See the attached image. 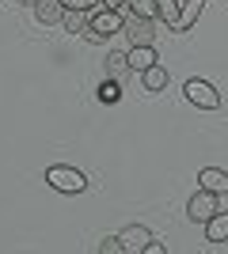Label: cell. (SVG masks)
<instances>
[{
    "mask_svg": "<svg viewBox=\"0 0 228 254\" xmlns=\"http://www.w3.org/2000/svg\"><path fill=\"white\" fill-rule=\"evenodd\" d=\"M46 182L54 186L57 193H84L87 179H84V171H76V167H65V163H57V167L46 171Z\"/></svg>",
    "mask_w": 228,
    "mask_h": 254,
    "instance_id": "1",
    "label": "cell"
},
{
    "mask_svg": "<svg viewBox=\"0 0 228 254\" xmlns=\"http://www.w3.org/2000/svg\"><path fill=\"white\" fill-rule=\"evenodd\" d=\"M183 95H186V103L198 106V110H217L221 106V91L209 84V80H186Z\"/></svg>",
    "mask_w": 228,
    "mask_h": 254,
    "instance_id": "2",
    "label": "cell"
},
{
    "mask_svg": "<svg viewBox=\"0 0 228 254\" xmlns=\"http://www.w3.org/2000/svg\"><path fill=\"white\" fill-rule=\"evenodd\" d=\"M122 15H118V8H103V4H99L95 11H91V23H87V27H91V31L99 34V38H110V34H122Z\"/></svg>",
    "mask_w": 228,
    "mask_h": 254,
    "instance_id": "3",
    "label": "cell"
},
{
    "mask_svg": "<svg viewBox=\"0 0 228 254\" xmlns=\"http://www.w3.org/2000/svg\"><path fill=\"white\" fill-rule=\"evenodd\" d=\"M213 212H217V193H209V190H202V186H198V193L186 201V216H190L194 224H206Z\"/></svg>",
    "mask_w": 228,
    "mask_h": 254,
    "instance_id": "4",
    "label": "cell"
},
{
    "mask_svg": "<svg viewBox=\"0 0 228 254\" xmlns=\"http://www.w3.org/2000/svg\"><path fill=\"white\" fill-rule=\"evenodd\" d=\"M122 34H130V46H152V38H156L152 19H141V15H130L122 23Z\"/></svg>",
    "mask_w": 228,
    "mask_h": 254,
    "instance_id": "5",
    "label": "cell"
},
{
    "mask_svg": "<svg viewBox=\"0 0 228 254\" xmlns=\"http://www.w3.org/2000/svg\"><path fill=\"white\" fill-rule=\"evenodd\" d=\"M202 8H206V0H183V8H179V19H175L167 31H175V34L190 31V27L198 23V15H202Z\"/></svg>",
    "mask_w": 228,
    "mask_h": 254,
    "instance_id": "6",
    "label": "cell"
},
{
    "mask_svg": "<svg viewBox=\"0 0 228 254\" xmlns=\"http://www.w3.org/2000/svg\"><path fill=\"white\" fill-rule=\"evenodd\" d=\"M198 186L209 193H228V171L221 167H202L198 171Z\"/></svg>",
    "mask_w": 228,
    "mask_h": 254,
    "instance_id": "7",
    "label": "cell"
},
{
    "mask_svg": "<svg viewBox=\"0 0 228 254\" xmlns=\"http://www.w3.org/2000/svg\"><path fill=\"white\" fill-rule=\"evenodd\" d=\"M118 239H122V247H126L130 254H137V251H145V247H149L152 232L145 228V224H130V228H126V232L118 235Z\"/></svg>",
    "mask_w": 228,
    "mask_h": 254,
    "instance_id": "8",
    "label": "cell"
},
{
    "mask_svg": "<svg viewBox=\"0 0 228 254\" xmlns=\"http://www.w3.org/2000/svg\"><path fill=\"white\" fill-rule=\"evenodd\" d=\"M126 57H130V72H137V76L156 64V50H152V46H130Z\"/></svg>",
    "mask_w": 228,
    "mask_h": 254,
    "instance_id": "9",
    "label": "cell"
},
{
    "mask_svg": "<svg viewBox=\"0 0 228 254\" xmlns=\"http://www.w3.org/2000/svg\"><path fill=\"white\" fill-rule=\"evenodd\" d=\"M206 243H228V212H213L206 220Z\"/></svg>",
    "mask_w": 228,
    "mask_h": 254,
    "instance_id": "10",
    "label": "cell"
},
{
    "mask_svg": "<svg viewBox=\"0 0 228 254\" xmlns=\"http://www.w3.org/2000/svg\"><path fill=\"white\" fill-rule=\"evenodd\" d=\"M141 84H145V91H149V95L163 91V87H167V68H163V64H152V68H145V72H141Z\"/></svg>",
    "mask_w": 228,
    "mask_h": 254,
    "instance_id": "11",
    "label": "cell"
},
{
    "mask_svg": "<svg viewBox=\"0 0 228 254\" xmlns=\"http://www.w3.org/2000/svg\"><path fill=\"white\" fill-rule=\"evenodd\" d=\"M34 15L38 23H61L65 8H61V0H34Z\"/></svg>",
    "mask_w": 228,
    "mask_h": 254,
    "instance_id": "12",
    "label": "cell"
},
{
    "mask_svg": "<svg viewBox=\"0 0 228 254\" xmlns=\"http://www.w3.org/2000/svg\"><path fill=\"white\" fill-rule=\"evenodd\" d=\"M87 23H91V11H65V15H61V27H65L69 34H84Z\"/></svg>",
    "mask_w": 228,
    "mask_h": 254,
    "instance_id": "13",
    "label": "cell"
},
{
    "mask_svg": "<svg viewBox=\"0 0 228 254\" xmlns=\"http://www.w3.org/2000/svg\"><path fill=\"white\" fill-rule=\"evenodd\" d=\"M130 4L133 15H141V19H160V0H126Z\"/></svg>",
    "mask_w": 228,
    "mask_h": 254,
    "instance_id": "14",
    "label": "cell"
},
{
    "mask_svg": "<svg viewBox=\"0 0 228 254\" xmlns=\"http://www.w3.org/2000/svg\"><path fill=\"white\" fill-rule=\"evenodd\" d=\"M107 72H110V80H122V76L130 72V57H126V53H107Z\"/></svg>",
    "mask_w": 228,
    "mask_h": 254,
    "instance_id": "15",
    "label": "cell"
},
{
    "mask_svg": "<svg viewBox=\"0 0 228 254\" xmlns=\"http://www.w3.org/2000/svg\"><path fill=\"white\" fill-rule=\"evenodd\" d=\"M95 95H99V103H110V106H114V103H118V99H122V84H118V80H110V76H107V80L99 84V91H95Z\"/></svg>",
    "mask_w": 228,
    "mask_h": 254,
    "instance_id": "16",
    "label": "cell"
},
{
    "mask_svg": "<svg viewBox=\"0 0 228 254\" xmlns=\"http://www.w3.org/2000/svg\"><path fill=\"white\" fill-rule=\"evenodd\" d=\"M61 8L65 11H95L99 0H61Z\"/></svg>",
    "mask_w": 228,
    "mask_h": 254,
    "instance_id": "17",
    "label": "cell"
},
{
    "mask_svg": "<svg viewBox=\"0 0 228 254\" xmlns=\"http://www.w3.org/2000/svg\"><path fill=\"white\" fill-rule=\"evenodd\" d=\"M122 251H126V247H122L118 235H107V239L99 243V254H122Z\"/></svg>",
    "mask_w": 228,
    "mask_h": 254,
    "instance_id": "18",
    "label": "cell"
},
{
    "mask_svg": "<svg viewBox=\"0 0 228 254\" xmlns=\"http://www.w3.org/2000/svg\"><path fill=\"white\" fill-rule=\"evenodd\" d=\"M145 254H163V243H156V239H149V247H145Z\"/></svg>",
    "mask_w": 228,
    "mask_h": 254,
    "instance_id": "19",
    "label": "cell"
},
{
    "mask_svg": "<svg viewBox=\"0 0 228 254\" xmlns=\"http://www.w3.org/2000/svg\"><path fill=\"white\" fill-rule=\"evenodd\" d=\"M99 4H103V8H122L126 0H99Z\"/></svg>",
    "mask_w": 228,
    "mask_h": 254,
    "instance_id": "20",
    "label": "cell"
}]
</instances>
